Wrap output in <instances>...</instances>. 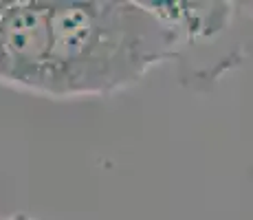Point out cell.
Returning a JSON list of instances; mask_svg holds the SVG:
<instances>
[{
	"label": "cell",
	"mask_w": 253,
	"mask_h": 220,
	"mask_svg": "<svg viewBox=\"0 0 253 220\" xmlns=\"http://www.w3.org/2000/svg\"><path fill=\"white\" fill-rule=\"evenodd\" d=\"M178 31L148 0H53L40 97H108L178 57Z\"/></svg>",
	"instance_id": "obj_1"
},
{
	"label": "cell",
	"mask_w": 253,
	"mask_h": 220,
	"mask_svg": "<svg viewBox=\"0 0 253 220\" xmlns=\"http://www.w3.org/2000/svg\"><path fill=\"white\" fill-rule=\"evenodd\" d=\"M51 29L53 0H0V84L40 95Z\"/></svg>",
	"instance_id": "obj_2"
},
{
	"label": "cell",
	"mask_w": 253,
	"mask_h": 220,
	"mask_svg": "<svg viewBox=\"0 0 253 220\" xmlns=\"http://www.w3.org/2000/svg\"><path fill=\"white\" fill-rule=\"evenodd\" d=\"M2 220H38V218L29 216V214H24V212H18V214H11L9 218H2Z\"/></svg>",
	"instance_id": "obj_3"
}]
</instances>
